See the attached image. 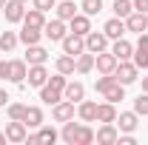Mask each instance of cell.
I'll return each instance as SVG.
<instances>
[{"instance_id":"6da1fadb","label":"cell","mask_w":148,"mask_h":145,"mask_svg":"<svg viewBox=\"0 0 148 145\" xmlns=\"http://www.w3.org/2000/svg\"><path fill=\"white\" fill-rule=\"evenodd\" d=\"M60 137H63V142H69V145H91L94 142V131L86 122H74V120L63 122Z\"/></svg>"},{"instance_id":"7a4b0ae2","label":"cell","mask_w":148,"mask_h":145,"mask_svg":"<svg viewBox=\"0 0 148 145\" xmlns=\"http://www.w3.org/2000/svg\"><path fill=\"white\" fill-rule=\"evenodd\" d=\"M137 74L140 68L128 63V60H120L117 63V68H114V77H117V83H123V85H131V83H137Z\"/></svg>"},{"instance_id":"3957f363","label":"cell","mask_w":148,"mask_h":145,"mask_svg":"<svg viewBox=\"0 0 148 145\" xmlns=\"http://www.w3.org/2000/svg\"><path fill=\"white\" fill-rule=\"evenodd\" d=\"M60 43H63V51H66V54H71V57H77V54H83V51H86V37L74 34V31H69Z\"/></svg>"},{"instance_id":"277c9868","label":"cell","mask_w":148,"mask_h":145,"mask_svg":"<svg viewBox=\"0 0 148 145\" xmlns=\"http://www.w3.org/2000/svg\"><path fill=\"white\" fill-rule=\"evenodd\" d=\"M106 49H108V37H106V31H88V34H86V51L100 54V51H106Z\"/></svg>"},{"instance_id":"5b68a950","label":"cell","mask_w":148,"mask_h":145,"mask_svg":"<svg viewBox=\"0 0 148 145\" xmlns=\"http://www.w3.org/2000/svg\"><path fill=\"white\" fill-rule=\"evenodd\" d=\"M43 34L49 37V40H54V43H60L63 37L69 34L66 31V20H60V17H54V20H49L46 26H43Z\"/></svg>"},{"instance_id":"8992f818","label":"cell","mask_w":148,"mask_h":145,"mask_svg":"<svg viewBox=\"0 0 148 145\" xmlns=\"http://www.w3.org/2000/svg\"><path fill=\"white\" fill-rule=\"evenodd\" d=\"M117 63H120V60L111 54V51H100V54H94V66H97V71H100V74H114Z\"/></svg>"},{"instance_id":"52a82bcc","label":"cell","mask_w":148,"mask_h":145,"mask_svg":"<svg viewBox=\"0 0 148 145\" xmlns=\"http://www.w3.org/2000/svg\"><path fill=\"white\" fill-rule=\"evenodd\" d=\"M3 14L9 23H23L26 17V3H20V0H9L6 6H3Z\"/></svg>"},{"instance_id":"ba28073f","label":"cell","mask_w":148,"mask_h":145,"mask_svg":"<svg viewBox=\"0 0 148 145\" xmlns=\"http://www.w3.org/2000/svg\"><path fill=\"white\" fill-rule=\"evenodd\" d=\"M26 80H29V85H34V88H43V85L49 83V71H46V66H43V63H37V66H29V74H26Z\"/></svg>"},{"instance_id":"9c48e42d","label":"cell","mask_w":148,"mask_h":145,"mask_svg":"<svg viewBox=\"0 0 148 145\" xmlns=\"http://www.w3.org/2000/svg\"><path fill=\"white\" fill-rule=\"evenodd\" d=\"M26 122L23 120H12L9 125H6V140L9 142H26Z\"/></svg>"},{"instance_id":"30bf717a","label":"cell","mask_w":148,"mask_h":145,"mask_svg":"<svg viewBox=\"0 0 148 145\" xmlns=\"http://www.w3.org/2000/svg\"><path fill=\"white\" fill-rule=\"evenodd\" d=\"M26 74H29V68H26V60H12V63H9V83H17V85H23V83H26Z\"/></svg>"},{"instance_id":"8fae6325","label":"cell","mask_w":148,"mask_h":145,"mask_svg":"<svg viewBox=\"0 0 148 145\" xmlns=\"http://www.w3.org/2000/svg\"><path fill=\"white\" fill-rule=\"evenodd\" d=\"M117 137H120V131L114 128V122H103V128L94 134V140H97L100 145H114V142H117Z\"/></svg>"},{"instance_id":"7c38bea8","label":"cell","mask_w":148,"mask_h":145,"mask_svg":"<svg viewBox=\"0 0 148 145\" xmlns=\"http://www.w3.org/2000/svg\"><path fill=\"white\" fill-rule=\"evenodd\" d=\"M103 31H106V37H108V40H117V37H123V34H125L128 29H125V20L114 14V17H111L108 23L103 26Z\"/></svg>"},{"instance_id":"4fadbf2b","label":"cell","mask_w":148,"mask_h":145,"mask_svg":"<svg viewBox=\"0 0 148 145\" xmlns=\"http://www.w3.org/2000/svg\"><path fill=\"white\" fill-rule=\"evenodd\" d=\"M125 29L128 31H137V34H143L148 29V14H143V12H131L128 17H125Z\"/></svg>"},{"instance_id":"5bb4252c","label":"cell","mask_w":148,"mask_h":145,"mask_svg":"<svg viewBox=\"0 0 148 145\" xmlns=\"http://www.w3.org/2000/svg\"><path fill=\"white\" fill-rule=\"evenodd\" d=\"M69 29H71L74 34L86 37L88 31H91V17H88V14H74V17L69 20Z\"/></svg>"},{"instance_id":"9a60e30c","label":"cell","mask_w":148,"mask_h":145,"mask_svg":"<svg viewBox=\"0 0 148 145\" xmlns=\"http://www.w3.org/2000/svg\"><path fill=\"white\" fill-rule=\"evenodd\" d=\"M83 97H86V85L83 83H66V88H63V100H69V103H83Z\"/></svg>"},{"instance_id":"2e32d148","label":"cell","mask_w":148,"mask_h":145,"mask_svg":"<svg viewBox=\"0 0 148 145\" xmlns=\"http://www.w3.org/2000/svg\"><path fill=\"white\" fill-rule=\"evenodd\" d=\"M114 122H120V131H123V134H134L137 125H140V122H137V111H123Z\"/></svg>"},{"instance_id":"e0dca14e","label":"cell","mask_w":148,"mask_h":145,"mask_svg":"<svg viewBox=\"0 0 148 145\" xmlns=\"http://www.w3.org/2000/svg\"><path fill=\"white\" fill-rule=\"evenodd\" d=\"M111 54L117 57V60H128V57H134V46H131L128 40L117 37V40H114V46H111Z\"/></svg>"},{"instance_id":"ac0fdd59","label":"cell","mask_w":148,"mask_h":145,"mask_svg":"<svg viewBox=\"0 0 148 145\" xmlns=\"http://www.w3.org/2000/svg\"><path fill=\"white\" fill-rule=\"evenodd\" d=\"M46 60H49V51H46V49H43V46H26V63H29V66H37V63H46Z\"/></svg>"},{"instance_id":"d6986e66","label":"cell","mask_w":148,"mask_h":145,"mask_svg":"<svg viewBox=\"0 0 148 145\" xmlns=\"http://www.w3.org/2000/svg\"><path fill=\"white\" fill-rule=\"evenodd\" d=\"M54 120H57V122H69V120H74V103L60 100V103L54 105Z\"/></svg>"},{"instance_id":"ffe728a7","label":"cell","mask_w":148,"mask_h":145,"mask_svg":"<svg viewBox=\"0 0 148 145\" xmlns=\"http://www.w3.org/2000/svg\"><path fill=\"white\" fill-rule=\"evenodd\" d=\"M77 114H80V120H83V122H97V103L83 100V103H80V108H77Z\"/></svg>"},{"instance_id":"44dd1931","label":"cell","mask_w":148,"mask_h":145,"mask_svg":"<svg viewBox=\"0 0 148 145\" xmlns=\"http://www.w3.org/2000/svg\"><path fill=\"white\" fill-rule=\"evenodd\" d=\"M117 120V108H114V103H100L97 105V122H114Z\"/></svg>"},{"instance_id":"7402d4cb","label":"cell","mask_w":148,"mask_h":145,"mask_svg":"<svg viewBox=\"0 0 148 145\" xmlns=\"http://www.w3.org/2000/svg\"><path fill=\"white\" fill-rule=\"evenodd\" d=\"M57 71L66 74V77L74 74V71H77V57H71V54H66V51H63V54L57 57Z\"/></svg>"},{"instance_id":"603a6c76","label":"cell","mask_w":148,"mask_h":145,"mask_svg":"<svg viewBox=\"0 0 148 145\" xmlns=\"http://www.w3.org/2000/svg\"><path fill=\"white\" fill-rule=\"evenodd\" d=\"M23 122H26V128H40V125H43V111L37 108V105H26Z\"/></svg>"},{"instance_id":"cb8c5ba5","label":"cell","mask_w":148,"mask_h":145,"mask_svg":"<svg viewBox=\"0 0 148 145\" xmlns=\"http://www.w3.org/2000/svg\"><path fill=\"white\" fill-rule=\"evenodd\" d=\"M23 26L43 29V26H46V12H40V9H29V12H26V17H23Z\"/></svg>"},{"instance_id":"d4e9b609","label":"cell","mask_w":148,"mask_h":145,"mask_svg":"<svg viewBox=\"0 0 148 145\" xmlns=\"http://www.w3.org/2000/svg\"><path fill=\"white\" fill-rule=\"evenodd\" d=\"M40 34H43V29H34V26H23V31H20V43H26V46H34L40 43Z\"/></svg>"},{"instance_id":"484cf974","label":"cell","mask_w":148,"mask_h":145,"mask_svg":"<svg viewBox=\"0 0 148 145\" xmlns=\"http://www.w3.org/2000/svg\"><path fill=\"white\" fill-rule=\"evenodd\" d=\"M54 9H57V17H60V20H66V23H69V20H71L74 14H77V9H80V6H74L71 0H63V3H57Z\"/></svg>"},{"instance_id":"4316f807","label":"cell","mask_w":148,"mask_h":145,"mask_svg":"<svg viewBox=\"0 0 148 145\" xmlns=\"http://www.w3.org/2000/svg\"><path fill=\"white\" fill-rule=\"evenodd\" d=\"M40 100H43L46 105H57V103L63 100V91L51 88V85H43V88H40Z\"/></svg>"},{"instance_id":"83f0119b","label":"cell","mask_w":148,"mask_h":145,"mask_svg":"<svg viewBox=\"0 0 148 145\" xmlns=\"http://www.w3.org/2000/svg\"><path fill=\"white\" fill-rule=\"evenodd\" d=\"M91 68H94V54H91V51L77 54V74H88Z\"/></svg>"},{"instance_id":"f1b7e54d","label":"cell","mask_w":148,"mask_h":145,"mask_svg":"<svg viewBox=\"0 0 148 145\" xmlns=\"http://www.w3.org/2000/svg\"><path fill=\"white\" fill-rule=\"evenodd\" d=\"M103 97H106L108 103H114V105H117L120 100H125V91H123V83H114L111 88H106V91H103Z\"/></svg>"},{"instance_id":"f546056e","label":"cell","mask_w":148,"mask_h":145,"mask_svg":"<svg viewBox=\"0 0 148 145\" xmlns=\"http://www.w3.org/2000/svg\"><path fill=\"white\" fill-rule=\"evenodd\" d=\"M111 9H114V14H117V17H128L131 12H134V3H131V0H114V6H111Z\"/></svg>"},{"instance_id":"4dcf8cb0","label":"cell","mask_w":148,"mask_h":145,"mask_svg":"<svg viewBox=\"0 0 148 145\" xmlns=\"http://www.w3.org/2000/svg\"><path fill=\"white\" fill-rule=\"evenodd\" d=\"M80 9H83V14L94 17V14H100V12H103V0H83V3H80Z\"/></svg>"},{"instance_id":"1f68e13d","label":"cell","mask_w":148,"mask_h":145,"mask_svg":"<svg viewBox=\"0 0 148 145\" xmlns=\"http://www.w3.org/2000/svg\"><path fill=\"white\" fill-rule=\"evenodd\" d=\"M17 43H20V37L14 34V31H3V34H0V49H3V51H12Z\"/></svg>"},{"instance_id":"d6a6232c","label":"cell","mask_w":148,"mask_h":145,"mask_svg":"<svg viewBox=\"0 0 148 145\" xmlns=\"http://www.w3.org/2000/svg\"><path fill=\"white\" fill-rule=\"evenodd\" d=\"M37 137H40V142H51V145H54L57 140H60V134H57L54 128H46V125H40V131H37Z\"/></svg>"},{"instance_id":"836d02e7","label":"cell","mask_w":148,"mask_h":145,"mask_svg":"<svg viewBox=\"0 0 148 145\" xmlns=\"http://www.w3.org/2000/svg\"><path fill=\"white\" fill-rule=\"evenodd\" d=\"M9 120H23V117H26V105H23V103H9Z\"/></svg>"},{"instance_id":"e575fe53","label":"cell","mask_w":148,"mask_h":145,"mask_svg":"<svg viewBox=\"0 0 148 145\" xmlns=\"http://www.w3.org/2000/svg\"><path fill=\"white\" fill-rule=\"evenodd\" d=\"M114 83H117V77H114V74H103V77H100V80L94 83V88H97L100 94H103V91H106V88H111Z\"/></svg>"},{"instance_id":"d590c367","label":"cell","mask_w":148,"mask_h":145,"mask_svg":"<svg viewBox=\"0 0 148 145\" xmlns=\"http://www.w3.org/2000/svg\"><path fill=\"white\" fill-rule=\"evenodd\" d=\"M134 111H137V117H140V114L145 117V114H148V94H145V91L134 100Z\"/></svg>"},{"instance_id":"8d00e7d4","label":"cell","mask_w":148,"mask_h":145,"mask_svg":"<svg viewBox=\"0 0 148 145\" xmlns=\"http://www.w3.org/2000/svg\"><path fill=\"white\" fill-rule=\"evenodd\" d=\"M66 83H69V80H66V74H60V71H57V77H49V83H46V85H51V88L63 91V88H66Z\"/></svg>"},{"instance_id":"74e56055","label":"cell","mask_w":148,"mask_h":145,"mask_svg":"<svg viewBox=\"0 0 148 145\" xmlns=\"http://www.w3.org/2000/svg\"><path fill=\"white\" fill-rule=\"evenodd\" d=\"M134 66L137 68H148V54L145 51H134Z\"/></svg>"},{"instance_id":"f35d334b","label":"cell","mask_w":148,"mask_h":145,"mask_svg":"<svg viewBox=\"0 0 148 145\" xmlns=\"http://www.w3.org/2000/svg\"><path fill=\"white\" fill-rule=\"evenodd\" d=\"M34 3V9H40V12H49V9H54L57 0H32Z\"/></svg>"},{"instance_id":"ab89813d","label":"cell","mask_w":148,"mask_h":145,"mask_svg":"<svg viewBox=\"0 0 148 145\" xmlns=\"http://www.w3.org/2000/svg\"><path fill=\"white\" fill-rule=\"evenodd\" d=\"M134 51H145V54H148V34H145V31L140 34V40H137V49H134Z\"/></svg>"},{"instance_id":"60d3db41","label":"cell","mask_w":148,"mask_h":145,"mask_svg":"<svg viewBox=\"0 0 148 145\" xmlns=\"http://www.w3.org/2000/svg\"><path fill=\"white\" fill-rule=\"evenodd\" d=\"M117 142L120 145H137V140H134V134H123V137H117Z\"/></svg>"},{"instance_id":"b9f144b4","label":"cell","mask_w":148,"mask_h":145,"mask_svg":"<svg viewBox=\"0 0 148 145\" xmlns=\"http://www.w3.org/2000/svg\"><path fill=\"white\" fill-rule=\"evenodd\" d=\"M9 63L12 60H0V80H9Z\"/></svg>"},{"instance_id":"7bdbcfd3","label":"cell","mask_w":148,"mask_h":145,"mask_svg":"<svg viewBox=\"0 0 148 145\" xmlns=\"http://www.w3.org/2000/svg\"><path fill=\"white\" fill-rule=\"evenodd\" d=\"M134 12H143V14H148V0H134Z\"/></svg>"},{"instance_id":"ee69618b","label":"cell","mask_w":148,"mask_h":145,"mask_svg":"<svg viewBox=\"0 0 148 145\" xmlns=\"http://www.w3.org/2000/svg\"><path fill=\"white\" fill-rule=\"evenodd\" d=\"M9 100H12V97H9V94H6V91L0 88V108H3V105H9Z\"/></svg>"},{"instance_id":"f6af8a7d","label":"cell","mask_w":148,"mask_h":145,"mask_svg":"<svg viewBox=\"0 0 148 145\" xmlns=\"http://www.w3.org/2000/svg\"><path fill=\"white\" fill-rule=\"evenodd\" d=\"M26 142H29V145H37V142H40V137H37V134H32V137H26Z\"/></svg>"},{"instance_id":"bcb514c9","label":"cell","mask_w":148,"mask_h":145,"mask_svg":"<svg viewBox=\"0 0 148 145\" xmlns=\"http://www.w3.org/2000/svg\"><path fill=\"white\" fill-rule=\"evenodd\" d=\"M143 91L148 94V77H143Z\"/></svg>"},{"instance_id":"7dc6e473","label":"cell","mask_w":148,"mask_h":145,"mask_svg":"<svg viewBox=\"0 0 148 145\" xmlns=\"http://www.w3.org/2000/svg\"><path fill=\"white\" fill-rule=\"evenodd\" d=\"M0 142H9V140H6V131H0Z\"/></svg>"},{"instance_id":"c3c4849f","label":"cell","mask_w":148,"mask_h":145,"mask_svg":"<svg viewBox=\"0 0 148 145\" xmlns=\"http://www.w3.org/2000/svg\"><path fill=\"white\" fill-rule=\"evenodd\" d=\"M6 3H9V0H0V9H3V6H6Z\"/></svg>"},{"instance_id":"681fc988","label":"cell","mask_w":148,"mask_h":145,"mask_svg":"<svg viewBox=\"0 0 148 145\" xmlns=\"http://www.w3.org/2000/svg\"><path fill=\"white\" fill-rule=\"evenodd\" d=\"M20 3H29V0H20Z\"/></svg>"},{"instance_id":"f907efd6","label":"cell","mask_w":148,"mask_h":145,"mask_svg":"<svg viewBox=\"0 0 148 145\" xmlns=\"http://www.w3.org/2000/svg\"><path fill=\"white\" fill-rule=\"evenodd\" d=\"M0 54H3V49H0Z\"/></svg>"}]
</instances>
